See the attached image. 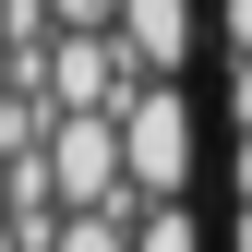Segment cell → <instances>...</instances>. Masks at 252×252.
<instances>
[{"mask_svg":"<svg viewBox=\"0 0 252 252\" xmlns=\"http://www.w3.org/2000/svg\"><path fill=\"white\" fill-rule=\"evenodd\" d=\"M48 252H132V216H60Z\"/></svg>","mask_w":252,"mask_h":252,"instance_id":"obj_4","label":"cell"},{"mask_svg":"<svg viewBox=\"0 0 252 252\" xmlns=\"http://www.w3.org/2000/svg\"><path fill=\"white\" fill-rule=\"evenodd\" d=\"M108 36L132 48V72H144V84H180V72H192V0H120Z\"/></svg>","mask_w":252,"mask_h":252,"instance_id":"obj_2","label":"cell"},{"mask_svg":"<svg viewBox=\"0 0 252 252\" xmlns=\"http://www.w3.org/2000/svg\"><path fill=\"white\" fill-rule=\"evenodd\" d=\"M120 168H132V204H192V96L180 84L120 96Z\"/></svg>","mask_w":252,"mask_h":252,"instance_id":"obj_1","label":"cell"},{"mask_svg":"<svg viewBox=\"0 0 252 252\" xmlns=\"http://www.w3.org/2000/svg\"><path fill=\"white\" fill-rule=\"evenodd\" d=\"M228 132H252V48L228 60Z\"/></svg>","mask_w":252,"mask_h":252,"instance_id":"obj_6","label":"cell"},{"mask_svg":"<svg viewBox=\"0 0 252 252\" xmlns=\"http://www.w3.org/2000/svg\"><path fill=\"white\" fill-rule=\"evenodd\" d=\"M228 204H252V132H228Z\"/></svg>","mask_w":252,"mask_h":252,"instance_id":"obj_8","label":"cell"},{"mask_svg":"<svg viewBox=\"0 0 252 252\" xmlns=\"http://www.w3.org/2000/svg\"><path fill=\"white\" fill-rule=\"evenodd\" d=\"M0 216H12V144H0Z\"/></svg>","mask_w":252,"mask_h":252,"instance_id":"obj_11","label":"cell"},{"mask_svg":"<svg viewBox=\"0 0 252 252\" xmlns=\"http://www.w3.org/2000/svg\"><path fill=\"white\" fill-rule=\"evenodd\" d=\"M228 252H252V204H228Z\"/></svg>","mask_w":252,"mask_h":252,"instance_id":"obj_10","label":"cell"},{"mask_svg":"<svg viewBox=\"0 0 252 252\" xmlns=\"http://www.w3.org/2000/svg\"><path fill=\"white\" fill-rule=\"evenodd\" d=\"M216 36H228V60L252 48V0H216Z\"/></svg>","mask_w":252,"mask_h":252,"instance_id":"obj_7","label":"cell"},{"mask_svg":"<svg viewBox=\"0 0 252 252\" xmlns=\"http://www.w3.org/2000/svg\"><path fill=\"white\" fill-rule=\"evenodd\" d=\"M48 24H60V36H108V24H120V0H48Z\"/></svg>","mask_w":252,"mask_h":252,"instance_id":"obj_5","label":"cell"},{"mask_svg":"<svg viewBox=\"0 0 252 252\" xmlns=\"http://www.w3.org/2000/svg\"><path fill=\"white\" fill-rule=\"evenodd\" d=\"M132 252H204V216L192 204H132Z\"/></svg>","mask_w":252,"mask_h":252,"instance_id":"obj_3","label":"cell"},{"mask_svg":"<svg viewBox=\"0 0 252 252\" xmlns=\"http://www.w3.org/2000/svg\"><path fill=\"white\" fill-rule=\"evenodd\" d=\"M12 96H24V72H12V36H0V108H12Z\"/></svg>","mask_w":252,"mask_h":252,"instance_id":"obj_9","label":"cell"}]
</instances>
